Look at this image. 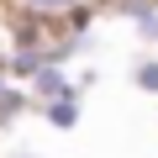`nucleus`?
<instances>
[{"label": "nucleus", "instance_id": "nucleus-1", "mask_svg": "<svg viewBox=\"0 0 158 158\" xmlns=\"http://www.w3.org/2000/svg\"><path fill=\"white\" fill-rule=\"evenodd\" d=\"M69 90H79V85H74V74H69L63 63H48V69H37V74L27 79L32 106H48V100H58V95H69Z\"/></svg>", "mask_w": 158, "mask_h": 158}, {"label": "nucleus", "instance_id": "nucleus-2", "mask_svg": "<svg viewBox=\"0 0 158 158\" xmlns=\"http://www.w3.org/2000/svg\"><path fill=\"white\" fill-rule=\"evenodd\" d=\"M16 16H69V11H85V6H100V0H6Z\"/></svg>", "mask_w": 158, "mask_h": 158}, {"label": "nucleus", "instance_id": "nucleus-3", "mask_svg": "<svg viewBox=\"0 0 158 158\" xmlns=\"http://www.w3.org/2000/svg\"><path fill=\"white\" fill-rule=\"evenodd\" d=\"M42 111V121L48 127H58V132H69V127H79V90H69V95H58V100H48V106H37Z\"/></svg>", "mask_w": 158, "mask_h": 158}, {"label": "nucleus", "instance_id": "nucleus-4", "mask_svg": "<svg viewBox=\"0 0 158 158\" xmlns=\"http://www.w3.org/2000/svg\"><path fill=\"white\" fill-rule=\"evenodd\" d=\"M132 85H137L142 95H158V53H153V58H137V69H132Z\"/></svg>", "mask_w": 158, "mask_h": 158}, {"label": "nucleus", "instance_id": "nucleus-5", "mask_svg": "<svg viewBox=\"0 0 158 158\" xmlns=\"http://www.w3.org/2000/svg\"><path fill=\"white\" fill-rule=\"evenodd\" d=\"M16 158H37V153H16Z\"/></svg>", "mask_w": 158, "mask_h": 158}]
</instances>
